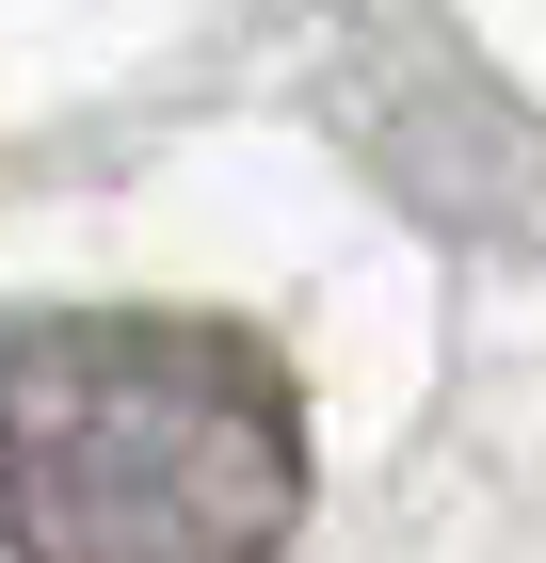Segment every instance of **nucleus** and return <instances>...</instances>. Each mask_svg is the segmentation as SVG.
I'll list each match as a JSON object with an SVG mask.
<instances>
[{"mask_svg":"<svg viewBox=\"0 0 546 563\" xmlns=\"http://www.w3.org/2000/svg\"><path fill=\"white\" fill-rule=\"evenodd\" d=\"M305 531V387L257 322L33 306L0 339L16 563H274Z\"/></svg>","mask_w":546,"mask_h":563,"instance_id":"nucleus-1","label":"nucleus"}]
</instances>
